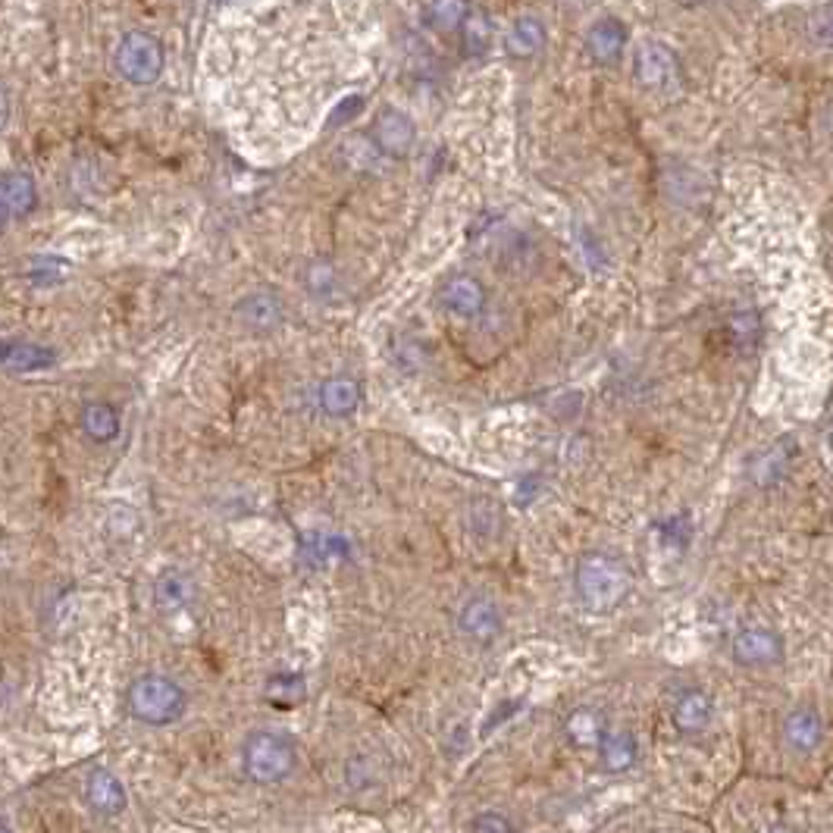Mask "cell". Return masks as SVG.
I'll return each instance as SVG.
<instances>
[{"label": "cell", "mask_w": 833, "mask_h": 833, "mask_svg": "<svg viewBox=\"0 0 833 833\" xmlns=\"http://www.w3.org/2000/svg\"><path fill=\"white\" fill-rule=\"evenodd\" d=\"M573 590L592 614H608L630 595L633 576L621 558L608 555V552H586L576 561Z\"/></svg>", "instance_id": "cell-1"}, {"label": "cell", "mask_w": 833, "mask_h": 833, "mask_svg": "<svg viewBox=\"0 0 833 833\" xmlns=\"http://www.w3.org/2000/svg\"><path fill=\"white\" fill-rule=\"evenodd\" d=\"M185 709H189V695L182 690V683L160 671L139 674L126 690V712L144 727H170L175 721H182Z\"/></svg>", "instance_id": "cell-2"}, {"label": "cell", "mask_w": 833, "mask_h": 833, "mask_svg": "<svg viewBox=\"0 0 833 833\" xmlns=\"http://www.w3.org/2000/svg\"><path fill=\"white\" fill-rule=\"evenodd\" d=\"M298 752L289 733L282 730H254L242 743L244 777L258 786H277L295 771Z\"/></svg>", "instance_id": "cell-3"}, {"label": "cell", "mask_w": 833, "mask_h": 833, "mask_svg": "<svg viewBox=\"0 0 833 833\" xmlns=\"http://www.w3.org/2000/svg\"><path fill=\"white\" fill-rule=\"evenodd\" d=\"M117 72L129 86H154L163 72V63H167V53H163V44L157 41L154 36L148 32H126L117 44Z\"/></svg>", "instance_id": "cell-4"}, {"label": "cell", "mask_w": 833, "mask_h": 833, "mask_svg": "<svg viewBox=\"0 0 833 833\" xmlns=\"http://www.w3.org/2000/svg\"><path fill=\"white\" fill-rule=\"evenodd\" d=\"M82 799L91 809V815L98 817H120L129 812V793L126 783L120 781L117 771H110L104 764H94L82 781Z\"/></svg>", "instance_id": "cell-5"}, {"label": "cell", "mask_w": 833, "mask_h": 833, "mask_svg": "<svg viewBox=\"0 0 833 833\" xmlns=\"http://www.w3.org/2000/svg\"><path fill=\"white\" fill-rule=\"evenodd\" d=\"M636 82L649 91H664L678 82V57L661 41H643L633 63Z\"/></svg>", "instance_id": "cell-6"}, {"label": "cell", "mask_w": 833, "mask_h": 833, "mask_svg": "<svg viewBox=\"0 0 833 833\" xmlns=\"http://www.w3.org/2000/svg\"><path fill=\"white\" fill-rule=\"evenodd\" d=\"M783 659V640L771 626H746L733 640V661L743 668H767Z\"/></svg>", "instance_id": "cell-7"}, {"label": "cell", "mask_w": 833, "mask_h": 833, "mask_svg": "<svg viewBox=\"0 0 833 833\" xmlns=\"http://www.w3.org/2000/svg\"><path fill=\"white\" fill-rule=\"evenodd\" d=\"M439 304L445 308L454 317H476V313L486 308V289L476 277H468V273H454L449 277L442 285H439Z\"/></svg>", "instance_id": "cell-8"}, {"label": "cell", "mask_w": 833, "mask_h": 833, "mask_svg": "<svg viewBox=\"0 0 833 833\" xmlns=\"http://www.w3.org/2000/svg\"><path fill=\"white\" fill-rule=\"evenodd\" d=\"M198 599V583L189 571L182 568H163L154 580V605L163 614H182L185 608L194 605Z\"/></svg>", "instance_id": "cell-9"}, {"label": "cell", "mask_w": 833, "mask_h": 833, "mask_svg": "<svg viewBox=\"0 0 833 833\" xmlns=\"http://www.w3.org/2000/svg\"><path fill=\"white\" fill-rule=\"evenodd\" d=\"M458 626L461 633L473 640V643H492L502 633V611L499 605L486 599V595H473L464 602L461 614H458Z\"/></svg>", "instance_id": "cell-10"}, {"label": "cell", "mask_w": 833, "mask_h": 833, "mask_svg": "<svg viewBox=\"0 0 833 833\" xmlns=\"http://www.w3.org/2000/svg\"><path fill=\"white\" fill-rule=\"evenodd\" d=\"M626 51V26L618 17L595 19L586 32V53L599 67L618 63Z\"/></svg>", "instance_id": "cell-11"}, {"label": "cell", "mask_w": 833, "mask_h": 833, "mask_svg": "<svg viewBox=\"0 0 833 833\" xmlns=\"http://www.w3.org/2000/svg\"><path fill=\"white\" fill-rule=\"evenodd\" d=\"M57 364V351L41 342L0 339V370L3 373H38Z\"/></svg>", "instance_id": "cell-12"}, {"label": "cell", "mask_w": 833, "mask_h": 833, "mask_svg": "<svg viewBox=\"0 0 833 833\" xmlns=\"http://www.w3.org/2000/svg\"><path fill=\"white\" fill-rule=\"evenodd\" d=\"M79 430L86 433L88 442L94 445H110L122 433L120 411L104 399H91L79 408Z\"/></svg>", "instance_id": "cell-13"}, {"label": "cell", "mask_w": 833, "mask_h": 833, "mask_svg": "<svg viewBox=\"0 0 833 833\" xmlns=\"http://www.w3.org/2000/svg\"><path fill=\"white\" fill-rule=\"evenodd\" d=\"M235 320L242 323L244 330H254V332H267V330H277L279 323H282V301H279L273 292H251V295H244L235 301Z\"/></svg>", "instance_id": "cell-14"}, {"label": "cell", "mask_w": 833, "mask_h": 833, "mask_svg": "<svg viewBox=\"0 0 833 833\" xmlns=\"http://www.w3.org/2000/svg\"><path fill=\"white\" fill-rule=\"evenodd\" d=\"M373 139L380 144L382 154L389 157H404L411 148H414L416 139V129L411 117H404L401 110L395 107H389V110H382L380 120L373 126Z\"/></svg>", "instance_id": "cell-15"}, {"label": "cell", "mask_w": 833, "mask_h": 833, "mask_svg": "<svg viewBox=\"0 0 833 833\" xmlns=\"http://www.w3.org/2000/svg\"><path fill=\"white\" fill-rule=\"evenodd\" d=\"M38 185L32 175L26 170H7L0 173V204L7 210V217L26 220L29 213H36L38 208Z\"/></svg>", "instance_id": "cell-16"}, {"label": "cell", "mask_w": 833, "mask_h": 833, "mask_svg": "<svg viewBox=\"0 0 833 833\" xmlns=\"http://www.w3.org/2000/svg\"><path fill=\"white\" fill-rule=\"evenodd\" d=\"M317 399H320V408H323L330 416H351L358 408H361L364 392H361V382L354 380V377H348V373H335V377H330V380L320 382Z\"/></svg>", "instance_id": "cell-17"}, {"label": "cell", "mask_w": 833, "mask_h": 833, "mask_svg": "<svg viewBox=\"0 0 833 833\" xmlns=\"http://www.w3.org/2000/svg\"><path fill=\"white\" fill-rule=\"evenodd\" d=\"M783 740L799 755L815 752L824 743V721H821V714L815 709H796V712L786 714V721H783Z\"/></svg>", "instance_id": "cell-18"}, {"label": "cell", "mask_w": 833, "mask_h": 833, "mask_svg": "<svg viewBox=\"0 0 833 833\" xmlns=\"http://www.w3.org/2000/svg\"><path fill=\"white\" fill-rule=\"evenodd\" d=\"M712 699L702 693V690H686V693L680 695L678 702H674V727L680 733H702V730L712 724Z\"/></svg>", "instance_id": "cell-19"}, {"label": "cell", "mask_w": 833, "mask_h": 833, "mask_svg": "<svg viewBox=\"0 0 833 833\" xmlns=\"http://www.w3.org/2000/svg\"><path fill=\"white\" fill-rule=\"evenodd\" d=\"M473 13V0H430L423 7V26L433 32H454Z\"/></svg>", "instance_id": "cell-20"}, {"label": "cell", "mask_w": 833, "mask_h": 833, "mask_svg": "<svg viewBox=\"0 0 833 833\" xmlns=\"http://www.w3.org/2000/svg\"><path fill=\"white\" fill-rule=\"evenodd\" d=\"M599 755L611 774H624L636 764V740L630 733H602L599 736Z\"/></svg>", "instance_id": "cell-21"}, {"label": "cell", "mask_w": 833, "mask_h": 833, "mask_svg": "<svg viewBox=\"0 0 833 833\" xmlns=\"http://www.w3.org/2000/svg\"><path fill=\"white\" fill-rule=\"evenodd\" d=\"M504 44L511 57H536L545 48V26L536 17H518Z\"/></svg>", "instance_id": "cell-22"}, {"label": "cell", "mask_w": 833, "mask_h": 833, "mask_svg": "<svg viewBox=\"0 0 833 833\" xmlns=\"http://www.w3.org/2000/svg\"><path fill=\"white\" fill-rule=\"evenodd\" d=\"M26 277L32 279L38 289H53L70 277V263L60 254H36V258H29Z\"/></svg>", "instance_id": "cell-23"}, {"label": "cell", "mask_w": 833, "mask_h": 833, "mask_svg": "<svg viewBox=\"0 0 833 833\" xmlns=\"http://www.w3.org/2000/svg\"><path fill=\"white\" fill-rule=\"evenodd\" d=\"M568 736H571L576 746H586V743H599L602 730H599V717L586 709H576V712L568 717Z\"/></svg>", "instance_id": "cell-24"}, {"label": "cell", "mask_w": 833, "mask_h": 833, "mask_svg": "<svg viewBox=\"0 0 833 833\" xmlns=\"http://www.w3.org/2000/svg\"><path fill=\"white\" fill-rule=\"evenodd\" d=\"M470 831H486V833H511L514 831V824L508 821V817L495 815V812H486V815H476L470 821Z\"/></svg>", "instance_id": "cell-25"}, {"label": "cell", "mask_w": 833, "mask_h": 833, "mask_svg": "<svg viewBox=\"0 0 833 833\" xmlns=\"http://www.w3.org/2000/svg\"><path fill=\"white\" fill-rule=\"evenodd\" d=\"M361 107H364V98H361V94H351V98H345V101L339 104V110L332 113L330 126H342V122L351 120V117H354V113H358Z\"/></svg>", "instance_id": "cell-26"}, {"label": "cell", "mask_w": 833, "mask_h": 833, "mask_svg": "<svg viewBox=\"0 0 833 833\" xmlns=\"http://www.w3.org/2000/svg\"><path fill=\"white\" fill-rule=\"evenodd\" d=\"M10 113H13V104H10V94L7 88H0V132L10 126Z\"/></svg>", "instance_id": "cell-27"}, {"label": "cell", "mask_w": 833, "mask_h": 833, "mask_svg": "<svg viewBox=\"0 0 833 833\" xmlns=\"http://www.w3.org/2000/svg\"><path fill=\"white\" fill-rule=\"evenodd\" d=\"M7 220H10V217H7V210H3V204H0V232H3V227H7Z\"/></svg>", "instance_id": "cell-28"}]
</instances>
